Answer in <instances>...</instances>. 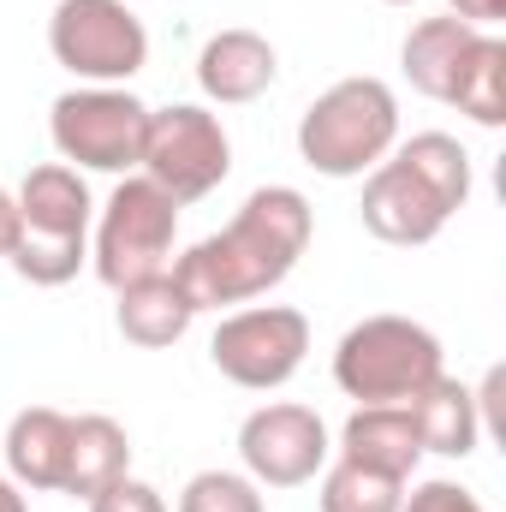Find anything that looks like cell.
Here are the masks:
<instances>
[{
  "label": "cell",
  "instance_id": "obj_1",
  "mask_svg": "<svg viewBox=\"0 0 506 512\" xmlns=\"http://www.w3.org/2000/svg\"><path fill=\"white\" fill-rule=\"evenodd\" d=\"M310 233H316L310 197L292 185H262L221 233L173 256V280L197 304V316L221 304H251L298 268V256L310 251Z\"/></svg>",
  "mask_w": 506,
  "mask_h": 512
},
{
  "label": "cell",
  "instance_id": "obj_2",
  "mask_svg": "<svg viewBox=\"0 0 506 512\" xmlns=\"http://www.w3.org/2000/svg\"><path fill=\"white\" fill-rule=\"evenodd\" d=\"M399 143V96L381 78H340L328 84L304 120H298V155L322 179H364Z\"/></svg>",
  "mask_w": 506,
  "mask_h": 512
},
{
  "label": "cell",
  "instance_id": "obj_3",
  "mask_svg": "<svg viewBox=\"0 0 506 512\" xmlns=\"http://www.w3.org/2000/svg\"><path fill=\"white\" fill-rule=\"evenodd\" d=\"M435 376H447L441 340L411 316H364L334 346V382L358 405H411Z\"/></svg>",
  "mask_w": 506,
  "mask_h": 512
},
{
  "label": "cell",
  "instance_id": "obj_4",
  "mask_svg": "<svg viewBox=\"0 0 506 512\" xmlns=\"http://www.w3.org/2000/svg\"><path fill=\"white\" fill-rule=\"evenodd\" d=\"M173 239H179V203L149 185L143 173H126L114 185V197L102 203V221H96V280L102 286H131V280H149V274H167L173 268Z\"/></svg>",
  "mask_w": 506,
  "mask_h": 512
},
{
  "label": "cell",
  "instance_id": "obj_5",
  "mask_svg": "<svg viewBox=\"0 0 506 512\" xmlns=\"http://www.w3.org/2000/svg\"><path fill=\"white\" fill-rule=\"evenodd\" d=\"M137 167H143L149 185H161L185 209V203H203L233 173V137H227V126L209 108H197V102L149 108Z\"/></svg>",
  "mask_w": 506,
  "mask_h": 512
},
{
  "label": "cell",
  "instance_id": "obj_6",
  "mask_svg": "<svg viewBox=\"0 0 506 512\" xmlns=\"http://www.w3.org/2000/svg\"><path fill=\"white\" fill-rule=\"evenodd\" d=\"M48 54L84 84H131L149 66V30L126 0H60L48 18Z\"/></svg>",
  "mask_w": 506,
  "mask_h": 512
},
{
  "label": "cell",
  "instance_id": "obj_7",
  "mask_svg": "<svg viewBox=\"0 0 506 512\" xmlns=\"http://www.w3.org/2000/svg\"><path fill=\"white\" fill-rule=\"evenodd\" d=\"M143 126L149 108L131 96L126 84H90V90H66L48 114L54 149L66 167H90V173H131L143 155Z\"/></svg>",
  "mask_w": 506,
  "mask_h": 512
},
{
  "label": "cell",
  "instance_id": "obj_8",
  "mask_svg": "<svg viewBox=\"0 0 506 512\" xmlns=\"http://www.w3.org/2000/svg\"><path fill=\"white\" fill-rule=\"evenodd\" d=\"M209 358L233 387L274 393L310 358V316L292 310V304H245V310L221 316V328L209 340Z\"/></svg>",
  "mask_w": 506,
  "mask_h": 512
},
{
  "label": "cell",
  "instance_id": "obj_9",
  "mask_svg": "<svg viewBox=\"0 0 506 512\" xmlns=\"http://www.w3.org/2000/svg\"><path fill=\"white\" fill-rule=\"evenodd\" d=\"M328 453H334L328 423L310 405L274 399V405H256L239 423V459H245V477L256 489H304V483H316Z\"/></svg>",
  "mask_w": 506,
  "mask_h": 512
},
{
  "label": "cell",
  "instance_id": "obj_10",
  "mask_svg": "<svg viewBox=\"0 0 506 512\" xmlns=\"http://www.w3.org/2000/svg\"><path fill=\"white\" fill-rule=\"evenodd\" d=\"M358 215H364V227L376 233L381 245H399V251H417V245L441 239V227L453 221V209H447L399 155H387L381 167L364 173V203H358Z\"/></svg>",
  "mask_w": 506,
  "mask_h": 512
},
{
  "label": "cell",
  "instance_id": "obj_11",
  "mask_svg": "<svg viewBox=\"0 0 506 512\" xmlns=\"http://www.w3.org/2000/svg\"><path fill=\"white\" fill-rule=\"evenodd\" d=\"M274 78H280V54L256 30H215L197 54V84L221 108H245L256 96H268Z\"/></svg>",
  "mask_w": 506,
  "mask_h": 512
},
{
  "label": "cell",
  "instance_id": "obj_12",
  "mask_svg": "<svg viewBox=\"0 0 506 512\" xmlns=\"http://www.w3.org/2000/svg\"><path fill=\"white\" fill-rule=\"evenodd\" d=\"M12 203H18V233H30V239H90L96 197H90L84 173L66 161L30 167Z\"/></svg>",
  "mask_w": 506,
  "mask_h": 512
},
{
  "label": "cell",
  "instance_id": "obj_13",
  "mask_svg": "<svg viewBox=\"0 0 506 512\" xmlns=\"http://www.w3.org/2000/svg\"><path fill=\"white\" fill-rule=\"evenodd\" d=\"M340 459L411 483V471L423 459V435H417L411 405H358L346 417V429H340Z\"/></svg>",
  "mask_w": 506,
  "mask_h": 512
},
{
  "label": "cell",
  "instance_id": "obj_14",
  "mask_svg": "<svg viewBox=\"0 0 506 512\" xmlns=\"http://www.w3.org/2000/svg\"><path fill=\"white\" fill-rule=\"evenodd\" d=\"M72 453V417L54 405H24L6 423V471L18 489H60Z\"/></svg>",
  "mask_w": 506,
  "mask_h": 512
},
{
  "label": "cell",
  "instance_id": "obj_15",
  "mask_svg": "<svg viewBox=\"0 0 506 512\" xmlns=\"http://www.w3.org/2000/svg\"><path fill=\"white\" fill-rule=\"evenodd\" d=\"M114 322H120V334H126L131 346H143V352H167V346H179V340L191 334L197 304L179 292V280H173V268H167V274H149V280L120 286Z\"/></svg>",
  "mask_w": 506,
  "mask_h": 512
},
{
  "label": "cell",
  "instance_id": "obj_16",
  "mask_svg": "<svg viewBox=\"0 0 506 512\" xmlns=\"http://www.w3.org/2000/svg\"><path fill=\"white\" fill-rule=\"evenodd\" d=\"M411 417H417V435H423V453H441V459H471L477 441H483V399L459 376H435L411 399Z\"/></svg>",
  "mask_w": 506,
  "mask_h": 512
},
{
  "label": "cell",
  "instance_id": "obj_17",
  "mask_svg": "<svg viewBox=\"0 0 506 512\" xmlns=\"http://www.w3.org/2000/svg\"><path fill=\"white\" fill-rule=\"evenodd\" d=\"M471 42H477V24H465L453 12L411 24V36L399 48V66H405L411 90L429 96V102H447L453 96V78H459V60L471 54Z\"/></svg>",
  "mask_w": 506,
  "mask_h": 512
},
{
  "label": "cell",
  "instance_id": "obj_18",
  "mask_svg": "<svg viewBox=\"0 0 506 512\" xmlns=\"http://www.w3.org/2000/svg\"><path fill=\"white\" fill-rule=\"evenodd\" d=\"M126 471H131L126 423H114L108 411H84V417H72V453H66V483H60V495L90 501V495H102L108 483H120Z\"/></svg>",
  "mask_w": 506,
  "mask_h": 512
},
{
  "label": "cell",
  "instance_id": "obj_19",
  "mask_svg": "<svg viewBox=\"0 0 506 512\" xmlns=\"http://www.w3.org/2000/svg\"><path fill=\"white\" fill-rule=\"evenodd\" d=\"M447 108H459L471 126H506V42L477 30L471 54L459 60V78H453V96Z\"/></svg>",
  "mask_w": 506,
  "mask_h": 512
},
{
  "label": "cell",
  "instance_id": "obj_20",
  "mask_svg": "<svg viewBox=\"0 0 506 512\" xmlns=\"http://www.w3.org/2000/svg\"><path fill=\"white\" fill-rule=\"evenodd\" d=\"M393 155H399L453 215L471 203V155H465L459 137H447V131H417L411 143H393Z\"/></svg>",
  "mask_w": 506,
  "mask_h": 512
},
{
  "label": "cell",
  "instance_id": "obj_21",
  "mask_svg": "<svg viewBox=\"0 0 506 512\" xmlns=\"http://www.w3.org/2000/svg\"><path fill=\"white\" fill-rule=\"evenodd\" d=\"M405 477H387L370 465H352V459H334L322 471V512H399L405 507Z\"/></svg>",
  "mask_w": 506,
  "mask_h": 512
},
{
  "label": "cell",
  "instance_id": "obj_22",
  "mask_svg": "<svg viewBox=\"0 0 506 512\" xmlns=\"http://www.w3.org/2000/svg\"><path fill=\"white\" fill-rule=\"evenodd\" d=\"M6 262H12L18 280H30V286H66V280H78V268L90 262V239H30V233H18V245H12Z\"/></svg>",
  "mask_w": 506,
  "mask_h": 512
},
{
  "label": "cell",
  "instance_id": "obj_23",
  "mask_svg": "<svg viewBox=\"0 0 506 512\" xmlns=\"http://www.w3.org/2000/svg\"><path fill=\"white\" fill-rule=\"evenodd\" d=\"M179 512H268L245 471H197L179 489Z\"/></svg>",
  "mask_w": 506,
  "mask_h": 512
},
{
  "label": "cell",
  "instance_id": "obj_24",
  "mask_svg": "<svg viewBox=\"0 0 506 512\" xmlns=\"http://www.w3.org/2000/svg\"><path fill=\"white\" fill-rule=\"evenodd\" d=\"M399 512H489L471 489H459V483H447V477H429V483H417V489H405V507Z\"/></svg>",
  "mask_w": 506,
  "mask_h": 512
},
{
  "label": "cell",
  "instance_id": "obj_25",
  "mask_svg": "<svg viewBox=\"0 0 506 512\" xmlns=\"http://www.w3.org/2000/svg\"><path fill=\"white\" fill-rule=\"evenodd\" d=\"M90 512H167V501H161V489H149L143 477H120V483H108L102 495H90L84 501Z\"/></svg>",
  "mask_w": 506,
  "mask_h": 512
},
{
  "label": "cell",
  "instance_id": "obj_26",
  "mask_svg": "<svg viewBox=\"0 0 506 512\" xmlns=\"http://www.w3.org/2000/svg\"><path fill=\"white\" fill-rule=\"evenodd\" d=\"M453 18H465V24H495V18H506V0H453Z\"/></svg>",
  "mask_w": 506,
  "mask_h": 512
},
{
  "label": "cell",
  "instance_id": "obj_27",
  "mask_svg": "<svg viewBox=\"0 0 506 512\" xmlns=\"http://www.w3.org/2000/svg\"><path fill=\"white\" fill-rule=\"evenodd\" d=\"M18 245V203H12V191H0V262L12 256Z\"/></svg>",
  "mask_w": 506,
  "mask_h": 512
},
{
  "label": "cell",
  "instance_id": "obj_28",
  "mask_svg": "<svg viewBox=\"0 0 506 512\" xmlns=\"http://www.w3.org/2000/svg\"><path fill=\"white\" fill-rule=\"evenodd\" d=\"M0 512H30V501H24V489H18L12 477H0Z\"/></svg>",
  "mask_w": 506,
  "mask_h": 512
},
{
  "label": "cell",
  "instance_id": "obj_29",
  "mask_svg": "<svg viewBox=\"0 0 506 512\" xmlns=\"http://www.w3.org/2000/svg\"><path fill=\"white\" fill-rule=\"evenodd\" d=\"M387 6H411V0H387Z\"/></svg>",
  "mask_w": 506,
  "mask_h": 512
}]
</instances>
